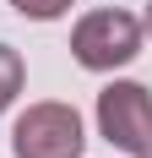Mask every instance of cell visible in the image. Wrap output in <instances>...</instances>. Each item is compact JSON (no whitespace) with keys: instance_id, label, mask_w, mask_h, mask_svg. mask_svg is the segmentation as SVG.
I'll return each instance as SVG.
<instances>
[{"instance_id":"obj_1","label":"cell","mask_w":152,"mask_h":158,"mask_svg":"<svg viewBox=\"0 0 152 158\" xmlns=\"http://www.w3.org/2000/svg\"><path fill=\"white\" fill-rule=\"evenodd\" d=\"M71 55L87 71H120L141 55V16L130 11H87L71 27Z\"/></svg>"},{"instance_id":"obj_2","label":"cell","mask_w":152,"mask_h":158,"mask_svg":"<svg viewBox=\"0 0 152 158\" xmlns=\"http://www.w3.org/2000/svg\"><path fill=\"white\" fill-rule=\"evenodd\" d=\"M87 136H82V114L71 104H27V109L16 114L11 126V153L16 158H82Z\"/></svg>"},{"instance_id":"obj_3","label":"cell","mask_w":152,"mask_h":158,"mask_svg":"<svg viewBox=\"0 0 152 158\" xmlns=\"http://www.w3.org/2000/svg\"><path fill=\"white\" fill-rule=\"evenodd\" d=\"M98 131L130 158H152V93L141 82H109L98 93Z\"/></svg>"},{"instance_id":"obj_4","label":"cell","mask_w":152,"mask_h":158,"mask_svg":"<svg viewBox=\"0 0 152 158\" xmlns=\"http://www.w3.org/2000/svg\"><path fill=\"white\" fill-rule=\"evenodd\" d=\"M22 77H27V65H22V55H16L11 44H0V114L16 104V93H22Z\"/></svg>"},{"instance_id":"obj_5","label":"cell","mask_w":152,"mask_h":158,"mask_svg":"<svg viewBox=\"0 0 152 158\" xmlns=\"http://www.w3.org/2000/svg\"><path fill=\"white\" fill-rule=\"evenodd\" d=\"M11 6L27 16V22H54V16L71 11V0H11Z\"/></svg>"},{"instance_id":"obj_6","label":"cell","mask_w":152,"mask_h":158,"mask_svg":"<svg viewBox=\"0 0 152 158\" xmlns=\"http://www.w3.org/2000/svg\"><path fill=\"white\" fill-rule=\"evenodd\" d=\"M141 33H152V0H147V22H141Z\"/></svg>"}]
</instances>
